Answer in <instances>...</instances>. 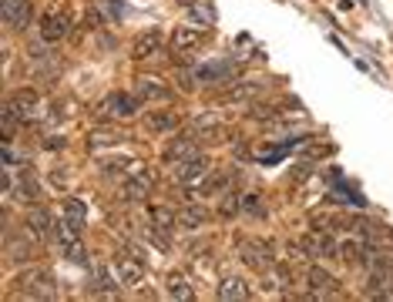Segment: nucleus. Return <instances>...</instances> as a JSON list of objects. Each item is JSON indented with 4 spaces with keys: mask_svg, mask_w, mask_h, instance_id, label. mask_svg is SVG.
<instances>
[{
    "mask_svg": "<svg viewBox=\"0 0 393 302\" xmlns=\"http://www.w3.org/2000/svg\"><path fill=\"white\" fill-rule=\"evenodd\" d=\"M17 286L24 296H34V299H54V272L40 269V265H31L17 276Z\"/></svg>",
    "mask_w": 393,
    "mask_h": 302,
    "instance_id": "f257e3e1",
    "label": "nucleus"
},
{
    "mask_svg": "<svg viewBox=\"0 0 393 302\" xmlns=\"http://www.w3.org/2000/svg\"><path fill=\"white\" fill-rule=\"evenodd\" d=\"M67 30H71V13L67 11L44 13V21H40V40H44V44H57V40H64L67 38Z\"/></svg>",
    "mask_w": 393,
    "mask_h": 302,
    "instance_id": "f03ea898",
    "label": "nucleus"
},
{
    "mask_svg": "<svg viewBox=\"0 0 393 302\" xmlns=\"http://www.w3.org/2000/svg\"><path fill=\"white\" fill-rule=\"evenodd\" d=\"M114 272H118V282L121 286H128V289H135V286H141L145 282V265H141L138 255H118L114 259Z\"/></svg>",
    "mask_w": 393,
    "mask_h": 302,
    "instance_id": "7ed1b4c3",
    "label": "nucleus"
},
{
    "mask_svg": "<svg viewBox=\"0 0 393 302\" xmlns=\"http://www.w3.org/2000/svg\"><path fill=\"white\" fill-rule=\"evenodd\" d=\"M303 249L309 255H316V259H340V242L326 235V232H316V235H303Z\"/></svg>",
    "mask_w": 393,
    "mask_h": 302,
    "instance_id": "20e7f679",
    "label": "nucleus"
},
{
    "mask_svg": "<svg viewBox=\"0 0 393 302\" xmlns=\"http://www.w3.org/2000/svg\"><path fill=\"white\" fill-rule=\"evenodd\" d=\"M209 172V158L205 155H192L185 162H178V185H199Z\"/></svg>",
    "mask_w": 393,
    "mask_h": 302,
    "instance_id": "39448f33",
    "label": "nucleus"
},
{
    "mask_svg": "<svg viewBox=\"0 0 393 302\" xmlns=\"http://www.w3.org/2000/svg\"><path fill=\"white\" fill-rule=\"evenodd\" d=\"M162 44H165L162 30H145V34H138V40L131 44V57H135V61H148L152 54L162 50Z\"/></svg>",
    "mask_w": 393,
    "mask_h": 302,
    "instance_id": "423d86ee",
    "label": "nucleus"
},
{
    "mask_svg": "<svg viewBox=\"0 0 393 302\" xmlns=\"http://www.w3.org/2000/svg\"><path fill=\"white\" fill-rule=\"evenodd\" d=\"M152 175L148 172H138V175H128L125 189H121V198L125 201H145L148 198V191H152Z\"/></svg>",
    "mask_w": 393,
    "mask_h": 302,
    "instance_id": "0eeeda50",
    "label": "nucleus"
},
{
    "mask_svg": "<svg viewBox=\"0 0 393 302\" xmlns=\"http://www.w3.org/2000/svg\"><path fill=\"white\" fill-rule=\"evenodd\" d=\"M306 279H309V289L319 292V296H336V292H340L336 276H333V272H326V269H319V265H313Z\"/></svg>",
    "mask_w": 393,
    "mask_h": 302,
    "instance_id": "6e6552de",
    "label": "nucleus"
},
{
    "mask_svg": "<svg viewBox=\"0 0 393 302\" xmlns=\"http://www.w3.org/2000/svg\"><path fill=\"white\" fill-rule=\"evenodd\" d=\"M27 228H31L34 235H40V239H51L54 232H57L48 208H31V212H27Z\"/></svg>",
    "mask_w": 393,
    "mask_h": 302,
    "instance_id": "1a4fd4ad",
    "label": "nucleus"
},
{
    "mask_svg": "<svg viewBox=\"0 0 393 302\" xmlns=\"http://www.w3.org/2000/svg\"><path fill=\"white\" fill-rule=\"evenodd\" d=\"M218 299L226 302H236V299H249V286H245V279L242 276H226L222 282H218Z\"/></svg>",
    "mask_w": 393,
    "mask_h": 302,
    "instance_id": "9d476101",
    "label": "nucleus"
},
{
    "mask_svg": "<svg viewBox=\"0 0 393 302\" xmlns=\"http://www.w3.org/2000/svg\"><path fill=\"white\" fill-rule=\"evenodd\" d=\"M192 155H199V151H195V138H192V135H178L165 148V162H185Z\"/></svg>",
    "mask_w": 393,
    "mask_h": 302,
    "instance_id": "9b49d317",
    "label": "nucleus"
},
{
    "mask_svg": "<svg viewBox=\"0 0 393 302\" xmlns=\"http://www.w3.org/2000/svg\"><path fill=\"white\" fill-rule=\"evenodd\" d=\"M145 128L155 131V135H168V131L178 128V118L172 111H152V114H145Z\"/></svg>",
    "mask_w": 393,
    "mask_h": 302,
    "instance_id": "f8f14e48",
    "label": "nucleus"
},
{
    "mask_svg": "<svg viewBox=\"0 0 393 302\" xmlns=\"http://www.w3.org/2000/svg\"><path fill=\"white\" fill-rule=\"evenodd\" d=\"M209 222V212H205L202 205H185L182 212H178V225L185 228V232H195V228H202Z\"/></svg>",
    "mask_w": 393,
    "mask_h": 302,
    "instance_id": "ddd939ff",
    "label": "nucleus"
},
{
    "mask_svg": "<svg viewBox=\"0 0 393 302\" xmlns=\"http://www.w3.org/2000/svg\"><path fill=\"white\" fill-rule=\"evenodd\" d=\"M138 91H141V98H148V101H168L172 98V88H168L165 81H158V77H141Z\"/></svg>",
    "mask_w": 393,
    "mask_h": 302,
    "instance_id": "4468645a",
    "label": "nucleus"
},
{
    "mask_svg": "<svg viewBox=\"0 0 393 302\" xmlns=\"http://www.w3.org/2000/svg\"><path fill=\"white\" fill-rule=\"evenodd\" d=\"M165 289H168V296H172V299H178V302L195 299V289H192L189 276H182V272H172V276H168Z\"/></svg>",
    "mask_w": 393,
    "mask_h": 302,
    "instance_id": "2eb2a0df",
    "label": "nucleus"
},
{
    "mask_svg": "<svg viewBox=\"0 0 393 302\" xmlns=\"http://www.w3.org/2000/svg\"><path fill=\"white\" fill-rule=\"evenodd\" d=\"M195 74H199V81H222V77L236 74V64L232 61H212V64H202Z\"/></svg>",
    "mask_w": 393,
    "mask_h": 302,
    "instance_id": "dca6fc26",
    "label": "nucleus"
},
{
    "mask_svg": "<svg viewBox=\"0 0 393 302\" xmlns=\"http://www.w3.org/2000/svg\"><path fill=\"white\" fill-rule=\"evenodd\" d=\"M131 158L128 155H108V158H101L98 162V168H101V175H108V178H118V175H128L131 172Z\"/></svg>",
    "mask_w": 393,
    "mask_h": 302,
    "instance_id": "f3484780",
    "label": "nucleus"
},
{
    "mask_svg": "<svg viewBox=\"0 0 393 302\" xmlns=\"http://www.w3.org/2000/svg\"><path fill=\"white\" fill-rule=\"evenodd\" d=\"M202 44V30L199 27H178L172 34V47L175 50H195Z\"/></svg>",
    "mask_w": 393,
    "mask_h": 302,
    "instance_id": "a211bd4d",
    "label": "nucleus"
},
{
    "mask_svg": "<svg viewBox=\"0 0 393 302\" xmlns=\"http://www.w3.org/2000/svg\"><path fill=\"white\" fill-rule=\"evenodd\" d=\"M363 249H367V242L346 235V239L340 242V259L343 262H360V259H363Z\"/></svg>",
    "mask_w": 393,
    "mask_h": 302,
    "instance_id": "6ab92c4d",
    "label": "nucleus"
},
{
    "mask_svg": "<svg viewBox=\"0 0 393 302\" xmlns=\"http://www.w3.org/2000/svg\"><path fill=\"white\" fill-rule=\"evenodd\" d=\"M192 21H195V24L212 27V24H216V4H205V0H195V4H192Z\"/></svg>",
    "mask_w": 393,
    "mask_h": 302,
    "instance_id": "aec40b11",
    "label": "nucleus"
},
{
    "mask_svg": "<svg viewBox=\"0 0 393 302\" xmlns=\"http://www.w3.org/2000/svg\"><path fill=\"white\" fill-rule=\"evenodd\" d=\"M239 212L253 215V218H266L269 208L262 205V198H259V195H242V198H239Z\"/></svg>",
    "mask_w": 393,
    "mask_h": 302,
    "instance_id": "412c9836",
    "label": "nucleus"
},
{
    "mask_svg": "<svg viewBox=\"0 0 393 302\" xmlns=\"http://www.w3.org/2000/svg\"><path fill=\"white\" fill-rule=\"evenodd\" d=\"M259 91H262L259 81H242V84H236V88L228 91V101H253Z\"/></svg>",
    "mask_w": 393,
    "mask_h": 302,
    "instance_id": "4be33fe9",
    "label": "nucleus"
},
{
    "mask_svg": "<svg viewBox=\"0 0 393 302\" xmlns=\"http://www.w3.org/2000/svg\"><path fill=\"white\" fill-rule=\"evenodd\" d=\"M7 262H27L31 259V245L27 242H13V235H7Z\"/></svg>",
    "mask_w": 393,
    "mask_h": 302,
    "instance_id": "5701e85b",
    "label": "nucleus"
},
{
    "mask_svg": "<svg viewBox=\"0 0 393 302\" xmlns=\"http://www.w3.org/2000/svg\"><path fill=\"white\" fill-rule=\"evenodd\" d=\"M152 222L155 225H162V228H175L178 215L172 212V208H165V205H152Z\"/></svg>",
    "mask_w": 393,
    "mask_h": 302,
    "instance_id": "b1692460",
    "label": "nucleus"
},
{
    "mask_svg": "<svg viewBox=\"0 0 393 302\" xmlns=\"http://www.w3.org/2000/svg\"><path fill=\"white\" fill-rule=\"evenodd\" d=\"M64 218H67V222H71V225H74L77 232H81V225H84V205L71 198L67 205H64Z\"/></svg>",
    "mask_w": 393,
    "mask_h": 302,
    "instance_id": "393cba45",
    "label": "nucleus"
},
{
    "mask_svg": "<svg viewBox=\"0 0 393 302\" xmlns=\"http://www.w3.org/2000/svg\"><path fill=\"white\" fill-rule=\"evenodd\" d=\"M111 104H114V111H118V114H135V111H138V98H125V94H114Z\"/></svg>",
    "mask_w": 393,
    "mask_h": 302,
    "instance_id": "a878e982",
    "label": "nucleus"
},
{
    "mask_svg": "<svg viewBox=\"0 0 393 302\" xmlns=\"http://www.w3.org/2000/svg\"><path fill=\"white\" fill-rule=\"evenodd\" d=\"M114 141H118V135H111V131H91L88 135V145L91 148H108V145H114Z\"/></svg>",
    "mask_w": 393,
    "mask_h": 302,
    "instance_id": "bb28decb",
    "label": "nucleus"
},
{
    "mask_svg": "<svg viewBox=\"0 0 393 302\" xmlns=\"http://www.w3.org/2000/svg\"><path fill=\"white\" fill-rule=\"evenodd\" d=\"M192 128H195V131H216V128H218V114H199V118L192 121Z\"/></svg>",
    "mask_w": 393,
    "mask_h": 302,
    "instance_id": "cd10ccee",
    "label": "nucleus"
},
{
    "mask_svg": "<svg viewBox=\"0 0 393 302\" xmlns=\"http://www.w3.org/2000/svg\"><path fill=\"white\" fill-rule=\"evenodd\" d=\"M94 282H98V289H104V296H114V282H111V276H108V269L104 265H98V276H94Z\"/></svg>",
    "mask_w": 393,
    "mask_h": 302,
    "instance_id": "c85d7f7f",
    "label": "nucleus"
},
{
    "mask_svg": "<svg viewBox=\"0 0 393 302\" xmlns=\"http://www.w3.org/2000/svg\"><path fill=\"white\" fill-rule=\"evenodd\" d=\"M168 228H162V225H155L152 232H148V242H152L155 249H162V252H168V235H165Z\"/></svg>",
    "mask_w": 393,
    "mask_h": 302,
    "instance_id": "c756f323",
    "label": "nucleus"
},
{
    "mask_svg": "<svg viewBox=\"0 0 393 302\" xmlns=\"http://www.w3.org/2000/svg\"><path fill=\"white\" fill-rule=\"evenodd\" d=\"M249 114H255V118H276V111H272V108H266V104H255V108H249Z\"/></svg>",
    "mask_w": 393,
    "mask_h": 302,
    "instance_id": "7c9ffc66",
    "label": "nucleus"
},
{
    "mask_svg": "<svg viewBox=\"0 0 393 302\" xmlns=\"http://www.w3.org/2000/svg\"><path fill=\"white\" fill-rule=\"evenodd\" d=\"M44 148H48V151H61L64 148V138H61V135H54V138L44 141Z\"/></svg>",
    "mask_w": 393,
    "mask_h": 302,
    "instance_id": "2f4dec72",
    "label": "nucleus"
},
{
    "mask_svg": "<svg viewBox=\"0 0 393 302\" xmlns=\"http://www.w3.org/2000/svg\"><path fill=\"white\" fill-rule=\"evenodd\" d=\"M182 4H195V0H182Z\"/></svg>",
    "mask_w": 393,
    "mask_h": 302,
    "instance_id": "473e14b6",
    "label": "nucleus"
}]
</instances>
